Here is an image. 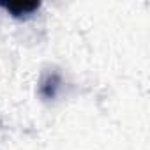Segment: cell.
Masks as SVG:
<instances>
[{"mask_svg": "<svg viewBox=\"0 0 150 150\" xmlns=\"http://www.w3.org/2000/svg\"><path fill=\"white\" fill-rule=\"evenodd\" d=\"M4 7L11 11L14 16H21V14H30L32 11H35L39 4L37 2H11V4H4Z\"/></svg>", "mask_w": 150, "mask_h": 150, "instance_id": "obj_1", "label": "cell"}]
</instances>
